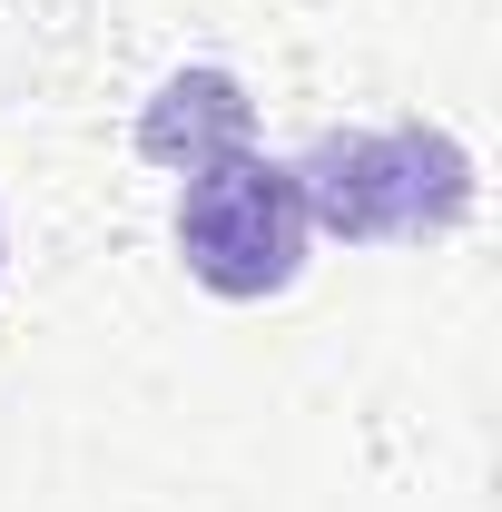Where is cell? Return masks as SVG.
<instances>
[{"mask_svg":"<svg viewBox=\"0 0 502 512\" xmlns=\"http://www.w3.org/2000/svg\"><path fill=\"white\" fill-rule=\"evenodd\" d=\"M256 148V99L237 69H178V79H158L148 89V109H138V158L148 168H217V158H237Z\"/></svg>","mask_w":502,"mask_h":512,"instance_id":"obj_3","label":"cell"},{"mask_svg":"<svg viewBox=\"0 0 502 512\" xmlns=\"http://www.w3.org/2000/svg\"><path fill=\"white\" fill-rule=\"evenodd\" d=\"M306 227L335 247H434L473 217V148L453 128H325L296 158Z\"/></svg>","mask_w":502,"mask_h":512,"instance_id":"obj_1","label":"cell"},{"mask_svg":"<svg viewBox=\"0 0 502 512\" xmlns=\"http://www.w3.org/2000/svg\"><path fill=\"white\" fill-rule=\"evenodd\" d=\"M0 256H10V237H0Z\"/></svg>","mask_w":502,"mask_h":512,"instance_id":"obj_4","label":"cell"},{"mask_svg":"<svg viewBox=\"0 0 502 512\" xmlns=\"http://www.w3.org/2000/svg\"><path fill=\"white\" fill-rule=\"evenodd\" d=\"M315 227H306V197H296V168L286 158H217L197 168L188 197H178V256L207 296L227 306H256V296H286L296 266H306Z\"/></svg>","mask_w":502,"mask_h":512,"instance_id":"obj_2","label":"cell"}]
</instances>
